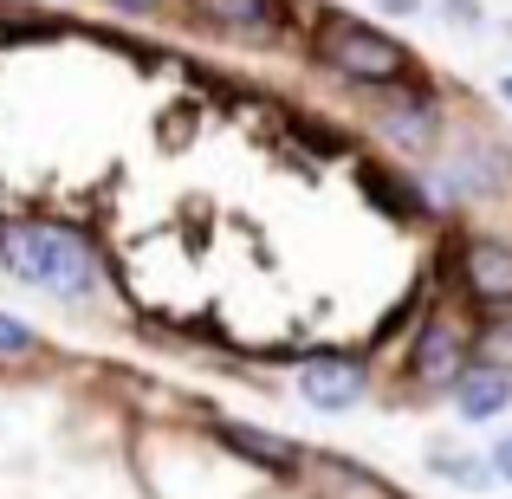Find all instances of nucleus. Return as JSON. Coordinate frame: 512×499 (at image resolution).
Masks as SVG:
<instances>
[{"label":"nucleus","instance_id":"nucleus-1","mask_svg":"<svg viewBox=\"0 0 512 499\" xmlns=\"http://www.w3.org/2000/svg\"><path fill=\"white\" fill-rule=\"evenodd\" d=\"M318 59H325L344 85H363V91H396V85L415 78V52L402 46V39H389L383 26L350 20V13H338V20L318 33Z\"/></svg>","mask_w":512,"mask_h":499},{"label":"nucleus","instance_id":"nucleus-2","mask_svg":"<svg viewBox=\"0 0 512 499\" xmlns=\"http://www.w3.org/2000/svg\"><path fill=\"white\" fill-rule=\"evenodd\" d=\"M13 260H20V273L33 279V286H46L52 299H85V292L98 286V260H91L85 234H72V227H59V221H20L13 227Z\"/></svg>","mask_w":512,"mask_h":499},{"label":"nucleus","instance_id":"nucleus-3","mask_svg":"<svg viewBox=\"0 0 512 499\" xmlns=\"http://www.w3.org/2000/svg\"><path fill=\"white\" fill-rule=\"evenodd\" d=\"M370 124H376V137H383L389 150L422 156V150L441 143V98H435V91H396V98L376 104Z\"/></svg>","mask_w":512,"mask_h":499},{"label":"nucleus","instance_id":"nucleus-4","mask_svg":"<svg viewBox=\"0 0 512 499\" xmlns=\"http://www.w3.org/2000/svg\"><path fill=\"white\" fill-rule=\"evenodd\" d=\"M467 337H461V325H454L448 312H428V325H422V337L409 344V376L422 389H454L467 376Z\"/></svg>","mask_w":512,"mask_h":499},{"label":"nucleus","instance_id":"nucleus-5","mask_svg":"<svg viewBox=\"0 0 512 499\" xmlns=\"http://www.w3.org/2000/svg\"><path fill=\"white\" fill-rule=\"evenodd\" d=\"M363 363L357 357H344V350H325V357H305L299 363V396L312 402V409H325V415H338L350 409V402L363 396Z\"/></svg>","mask_w":512,"mask_h":499},{"label":"nucleus","instance_id":"nucleus-6","mask_svg":"<svg viewBox=\"0 0 512 499\" xmlns=\"http://www.w3.org/2000/svg\"><path fill=\"white\" fill-rule=\"evenodd\" d=\"M214 435L227 441V448L240 454V461L266 467V474H305V448L292 435H273V428H247V422H214Z\"/></svg>","mask_w":512,"mask_h":499},{"label":"nucleus","instance_id":"nucleus-7","mask_svg":"<svg viewBox=\"0 0 512 499\" xmlns=\"http://www.w3.org/2000/svg\"><path fill=\"white\" fill-rule=\"evenodd\" d=\"M461 279L480 305H512V247L506 240H467L461 247Z\"/></svg>","mask_w":512,"mask_h":499},{"label":"nucleus","instance_id":"nucleus-8","mask_svg":"<svg viewBox=\"0 0 512 499\" xmlns=\"http://www.w3.org/2000/svg\"><path fill=\"white\" fill-rule=\"evenodd\" d=\"M195 13L234 39H273L286 26V0H195Z\"/></svg>","mask_w":512,"mask_h":499},{"label":"nucleus","instance_id":"nucleus-9","mask_svg":"<svg viewBox=\"0 0 512 499\" xmlns=\"http://www.w3.org/2000/svg\"><path fill=\"white\" fill-rule=\"evenodd\" d=\"M305 474L325 487V499H402L383 474H370L357 461H338V454H305Z\"/></svg>","mask_w":512,"mask_h":499},{"label":"nucleus","instance_id":"nucleus-10","mask_svg":"<svg viewBox=\"0 0 512 499\" xmlns=\"http://www.w3.org/2000/svg\"><path fill=\"white\" fill-rule=\"evenodd\" d=\"M512 409V376L500 370H467L461 383H454V415L461 422H493V415Z\"/></svg>","mask_w":512,"mask_h":499},{"label":"nucleus","instance_id":"nucleus-11","mask_svg":"<svg viewBox=\"0 0 512 499\" xmlns=\"http://www.w3.org/2000/svg\"><path fill=\"white\" fill-rule=\"evenodd\" d=\"M428 467H435L441 480H454V487H467V493H487L493 487L487 461H480V454H467V448H428Z\"/></svg>","mask_w":512,"mask_h":499},{"label":"nucleus","instance_id":"nucleus-12","mask_svg":"<svg viewBox=\"0 0 512 499\" xmlns=\"http://www.w3.org/2000/svg\"><path fill=\"white\" fill-rule=\"evenodd\" d=\"M467 357H474V370H500V376H512V312H493L487 331H480V344L467 350Z\"/></svg>","mask_w":512,"mask_h":499},{"label":"nucleus","instance_id":"nucleus-13","mask_svg":"<svg viewBox=\"0 0 512 499\" xmlns=\"http://www.w3.org/2000/svg\"><path fill=\"white\" fill-rule=\"evenodd\" d=\"M39 357V331H26L13 312H0V363H26Z\"/></svg>","mask_w":512,"mask_h":499},{"label":"nucleus","instance_id":"nucleus-14","mask_svg":"<svg viewBox=\"0 0 512 499\" xmlns=\"http://www.w3.org/2000/svg\"><path fill=\"white\" fill-rule=\"evenodd\" d=\"M111 13H124V20H150V13H169L175 0H104Z\"/></svg>","mask_w":512,"mask_h":499},{"label":"nucleus","instance_id":"nucleus-15","mask_svg":"<svg viewBox=\"0 0 512 499\" xmlns=\"http://www.w3.org/2000/svg\"><path fill=\"white\" fill-rule=\"evenodd\" d=\"M487 467H493V480H512V435H500V441H493Z\"/></svg>","mask_w":512,"mask_h":499},{"label":"nucleus","instance_id":"nucleus-16","mask_svg":"<svg viewBox=\"0 0 512 499\" xmlns=\"http://www.w3.org/2000/svg\"><path fill=\"white\" fill-rule=\"evenodd\" d=\"M389 13H422V0H383Z\"/></svg>","mask_w":512,"mask_h":499},{"label":"nucleus","instance_id":"nucleus-17","mask_svg":"<svg viewBox=\"0 0 512 499\" xmlns=\"http://www.w3.org/2000/svg\"><path fill=\"white\" fill-rule=\"evenodd\" d=\"M500 98H506V104H512V72H506V78H500Z\"/></svg>","mask_w":512,"mask_h":499}]
</instances>
